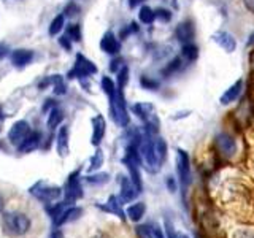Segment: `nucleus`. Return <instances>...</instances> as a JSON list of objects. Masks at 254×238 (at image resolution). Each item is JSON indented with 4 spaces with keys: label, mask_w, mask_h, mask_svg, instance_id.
<instances>
[{
    "label": "nucleus",
    "mask_w": 254,
    "mask_h": 238,
    "mask_svg": "<svg viewBox=\"0 0 254 238\" xmlns=\"http://www.w3.org/2000/svg\"><path fill=\"white\" fill-rule=\"evenodd\" d=\"M94 132H92V145L97 146L102 141L103 135H105V119L102 116H95L94 118Z\"/></svg>",
    "instance_id": "obj_17"
},
{
    "label": "nucleus",
    "mask_w": 254,
    "mask_h": 238,
    "mask_svg": "<svg viewBox=\"0 0 254 238\" xmlns=\"http://www.w3.org/2000/svg\"><path fill=\"white\" fill-rule=\"evenodd\" d=\"M181 65H183V63H181V59H173L170 63H169V65H167L164 70H162V75H165V76H170V75H173V73H177V71L181 68Z\"/></svg>",
    "instance_id": "obj_27"
},
{
    "label": "nucleus",
    "mask_w": 254,
    "mask_h": 238,
    "mask_svg": "<svg viewBox=\"0 0 254 238\" xmlns=\"http://www.w3.org/2000/svg\"><path fill=\"white\" fill-rule=\"evenodd\" d=\"M103 162V154H102V151L97 149V153H95L91 159V167H89V170H97L99 167L102 165Z\"/></svg>",
    "instance_id": "obj_33"
},
{
    "label": "nucleus",
    "mask_w": 254,
    "mask_h": 238,
    "mask_svg": "<svg viewBox=\"0 0 254 238\" xmlns=\"http://www.w3.org/2000/svg\"><path fill=\"white\" fill-rule=\"evenodd\" d=\"M118 75H119V78H118V83H119V89H123L124 87V84L127 83V78H129V70H127V67L124 65L121 70L118 71Z\"/></svg>",
    "instance_id": "obj_34"
},
{
    "label": "nucleus",
    "mask_w": 254,
    "mask_h": 238,
    "mask_svg": "<svg viewBox=\"0 0 254 238\" xmlns=\"http://www.w3.org/2000/svg\"><path fill=\"white\" fill-rule=\"evenodd\" d=\"M177 170H178V177H180L183 192H185L188 184H189V181H190V167H189V157L183 149H180L178 154H177Z\"/></svg>",
    "instance_id": "obj_5"
},
{
    "label": "nucleus",
    "mask_w": 254,
    "mask_h": 238,
    "mask_svg": "<svg viewBox=\"0 0 254 238\" xmlns=\"http://www.w3.org/2000/svg\"><path fill=\"white\" fill-rule=\"evenodd\" d=\"M137 187H135V184L132 182V179H127L126 177L121 178V197L124 202H130L135 198V195H137Z\"/></svg>",
    "instance_id": "obj_14"
},
{
    "label": "nucleus",
    "mask_w": 254,
    "mask_h": 238,
    "mask_svg": "<svg viewBox=\"0 0 254 238\" xmlns=\"http://www.w3.org/2000/svg\"><path fill=\"white\" fill-rule=\"evenodd\" d=\"M40 140H42V135H40V132H30L27 135V138L22 141V145L19 146V151H22V153H29V151L35 149L38 146Z\"/></svg>",
    "instance_id": "obj_19"
},
{
    "label": "nucleus",
    "mask_w": 254,
    "mask_h": 238,
    "mask_svg": "<svg viewBox=\"0 0 254 238\" xmlns=\"http://www.w3.org/2000/svg\"><path fill=\"white\" fill-rule=\"evenodd\" d=\"M102 89L105 91V94L108 95V97H111L115 92H116V87H115V83L111 81V79L108 76H105L102 79Z\"/></svg>",
    "instance_id": "obj_30"
},
{
    "label": "nucleus",
    "mask_w": 254,
    "mask_h": 238,
    "mask_svg": "<svg viewBox=\"0 0 254 238\" xmlns=\"http://www.w3.org/2000/svg\"><path fill=\"white\" fill-rule=\"evenodd\" d=\"M51 78V86H54V92L58 95H62L67 92V84H65V79H64L62 76H50Z\"/></svg>",
    "instance_id": "obj_22"
},
{
    "label": "nucleus",
    "mask_w": 254,
    "mask_h": 238,
    "mask_svg": "<svg viewBox=\"0 0 254 238\" xmlns=\"http://www.w3.org/2000/svg\"><path fill=\"white\" fill-rule=\"evenodd\" d=\"M58 153L65 157L68 154V127L62 125L58 133Z\"/></svg>",
    "instance_id": "obj_18"
},
{
    "label": "nucleus",
    "mask_w": 254,
    "mask_h": 238,
    "mask_svg": "<svg viewBox=\"0 0 254 238\" xmlns=\"http://www.w3.org/2000/svg\"><path fill=\"white\" fill-rule=\"evenodd\" d=\"M67 38L73 40V42H79L81 40V29H79L78 24H70L67 29Z\"/></svg>",
    "instance_id": "obj_28"
},
{
    "label": "nucleus",
    "mask_w": 254,
    "mask_h": 238,
    "mask_svg": "<svg viewBox=\"0 0 254 238\" xmlns=\"http://www.w3.org/2000/svg\"><path fill=\"white\" fill-rule=\"evenodd\" d=\"M64 19H65V16L64 14H59V16H56L54 21L51 22V26H50V35H58L61 29L64 27Z\"/></svg>",
    "instance_id": "obj_26"
},
{
    "label": "nucleus",
    "mask_w": 254,
    "mask_h": 238,
    "mask_svg": "<svg viewBox=\"0 0 254 238\" xmlns=\"http://www.w3.org/2000/svg\"><path fill=\"white\" fill-rule=\"evenodd\" d=\"M2 227L10 235H24L30 227V221L24 213H6L2 216Z\"/></svg>",
    "instance_id": "obj_1"
},
{
    "label": "nucleus",
    "mask_w": 254,
    "mask_h": 238,
    "mask_svg": "<svg viewBox=\"0 0 254 238\" xmlns=\"http://www.w3.org/2000/svg\"><path fill=\"white\" fill-rule=\"evenodd\" d=\"M137 30H138V26H137V24H135V22L129 24V26L124 27V29L121 30V40H126L130 34H133V32H137Z\"/></svg>",
    "instance_id": "obj_35"
},
{
    "label": "nucleus",
    "mask_w": 254,
    "mask_h": 238,
    "mask_svg": "<svg viewBox=\"0 0 254 238\" xmlns=\"http://www.w3.org/2000/svg\"><path fill=\"white\" fill-rule=\"evenodd\" d=\"M154 16L157 19H161V21H170L172 13L169 10H164V8H159V10L154 11Z\"/></svg>",
    "instance_id": "obj_36"
},
{
    "label": "nucleus",
    "mask_w": 254,
    "mask_h": 238,
    "mask_svg": "<svg viewBox=\"0 0 254 238\" xmlns=\"http://www.w3.org/2000/svg\"><path fill=\"white\" fill-rule=\"evenodd\" d=\"M133 113L137 115L146 125V132L153 135L159 130V119L156 115V108L151 103H135L132 107Z\"/></svg>",
    "instance_id": "obj_2"
},
{
    "label": "nucleus",
    "mask_w": 254,
    "mask_h": 238,
    "mask_svg": "<svg viewBox=\"0 0 254 238\" xmlns=\"http://www.w3.org/2000/svg\"><path fill=\"white\" fill-rule=\"evenodd\" d=\"M154 19H156V16H154V10H153V8L143 6L141 10H140V21L145 22V24H151Z\"/></svg>",
    "instance_id": "obj_25"
},
{
    "label": "nucleus",
    "mask_w": 254,
    "mask_h": 238,
    "mask_svg": "<svg viewBox=\"0 0 254 238\" xmlns=\"http://www.w3.org/2000/svg\"><path fill=\"white\" fill-rule=\"evenodd\" d=\"M103 210L116 214V216H118V218H121V219L126 218V216H124V211H123V208H121V203H119V200H118V197H110V200H108V203H107L105 206H103Z\"/></svg>",
    "instance_id": "obj_20"
},
{
    "label": "nucleus",
    "mask_w": 254,
    "mask_h": 238,
    "mask_svg": "<svg viewBox=\"0 0 254 238\" xmlns=\"http://www.w3.org/2000/svg\"><path fill=\"white\" fill-rule=\"evenodd\" d=\"M8 51H10V48H8V45L0 43V59L6 58V56H8Z\"/></svg>",
    "instance_id": "obj_39"
},
{
    "label": "nucleus",
    "mask_w": 254,
    "mask_h": 238,
    "mask_svg": "<svg viewBox=\"0 0 254 238\" xmlns=\"http://www.w3.org/2000/svg\"><path fill=\"white\" fill-rule=\"evenodd\" d=\"M175 35L180 40L181 43H190L192 42V38L195 35V29H194V24L190 21H185L178 24V27L175 29Z\"/></svg>",
    "instance_id": "obj_10"
},
{
    "label": "nucleus",
    "mask_w": 254,
    "mask_h": 238,
    "mask_svg": "<svg viewBox=\"0 0 254 238\" xmlns=\"http://www.w3.org/2000/svg\"><path fill=\"white\" fill-rule=\"evenodd\" d=\"M135 230H137L138 238H156L154 229H151L149 226H138Z\"/></svg>",
    "instance_id": "obj_29"
},
{
    "label": "nucleus",
    "mask_w": 254,
    "mask_h": 238,
    "mask_svg": "<svg viewBox=\"0 0 254 238\" xmlns=\"http://www.w3.org/2000/svg\"><path fill=\"white\" fill-rule=\"evenodd\" d=\"M83 195V187L79 182V172H75L70 175V178L67 181V202H73L76 198Z\"/></svg>",
    "instance_id": "obj_9"
},
{
    "label": "nucleus",
    "mask_w": 254,
    "mask_h": 238,
    "mask_svg": "<svg viewBox=\"0 0 254 238\" xmlns=\"http://www.w3.org/2000/svg\"><path fill=\"white\" fill-rule=\"evenodd\" d=\"M242 87H243L242 79H238V81H235L232 86H230L229 89L224 94H222V97H221L222 105H227V103H230V102H234L235 99H238V95H240V92H242Z\"/></svg>",
    "instance_id": "obj_15"
},
{
    "label": "nucleus",
    "mask_w": 254,
    "mask_h": 238,
    "mask_svg": "<svg viewBox=\"0 0 254 238\" xmlns=\"http://www.w3.org/2000/svg\"><path fill=\"white\" fill-rule=\"evenodd\" d=\"M124 67V60L121 59V58H116V59H113L111 60V65H110V70L111 71H119Z\"/></svg>",
    "instance_id": "obj_37"
},
{
    "label": "nucleus",
    "mask_w": 254,
    "mask_h": 238,
    "mask_svg": "<svg viewBox=\"0 0 254 238\" xmlns=\"http://www.w3.org/2000/svg\"><path fill=\"white\" fill-rule=\"evenodd\" d=\"M79 6L75 3V2H71L65 6V10H64V16H68V18H75V16L79 14Z\"/></svg>",
    "instance_id": "obj_32"
},
{
    "label": "nucleus",
    "mask_w": 254,
    "mask_h": 238,
    "mask_svg": "<svg viewBox=\"0 0 254 238\" xmlns=\"http://www.w3.org/2000/svg\"><path fill=\"white\" fill-rule=\"evenodd\" d=\"M3 210V200H2V197H0V213H2Z\"/></svg>",
    "instance_id": "obj_44"
},
{
    "label": "nucleus",
    "mask_w": 254,
    "mask_h": 238,
    "mask_svg": "<svg viewBox=\"0 0 254 238\" xmlns=\"http://www.w3.org/2000/svg\"><path fill=\"white\" fill-rule=\"evenodd\" d=\"M140 83H141L143 87H145V89H149V91H156L159 87V81H156V79H151L148 76H141Z\"/></svg>",
    "instance_id": "obj_31"
},
{
    "label": "nucleus",
    "mask_w": 254,
    "mask_h": 238,
    "mask_svg": "<svg viewBox=\"0 0 254 238\" xmlns=\"http://www.w3.org/2000/svg\"><path fill=\"white\" fill-rule=\"evenodd\" d=\"M197 56H198V50H197L195 45L186 43L185 46H183V58H185L186 60H195Z\"/></svg>",
    "instance_id": "obj_24"
},
{
    "label": "nucleus",
    "mask_w": 254,
    "mask_h": 238,
    "mask_svg": "<svg viewBox=\"0 0 254 238\" xmlns=\"http://www.w3.org/2000/svg\"><path fill=\"white\" fill-rule=\"evenodd\" d=\"M59 43H61V46L64 48V50H71V40L70 38H67V37H61L59 38Z\"/></svg>",
    "instance_id": "obj_38"
},
{
    "label": "nucleus",
    "mask_w": 254,
    "mask_h": 238,
    "mask_svg": "<svg viewBox=\"0 0 254 238\" xmlns=\"http://www.w3.org/2000/svg\"><path fill=\"white\" fill-rule=\"evenodd\" d=\"M95 71H97V67H95L89 59H86L83 54H78L73 70L68 71V78H84V76L94 75Z\"/></svg>",
    "instance_id": "obj_4"
},
{
    "label": "nucleus",
    "mask_w": 254,
    "mask_h": 238,
    "mask_svg": "<svg viewBox=\"0 0 254 238\" xmlns=\"http://www.w3.org/2000/svg\"><path fill=\"white\" fill-rule=\"evenodd\" d=\"M32 194H34L38 200H42L45 203H50V202H54L58 200L61 197V189L59 187H54V186H45L43 182H38L35 187H32L30 190Z\"/></svg>",
    "instance_id": "obj_6"
},
{
    "label": "nucleus",
    "mask_w": 254,
    "mask_h": 238,
    "mask_svg": "<svg viewBox=\"0 0 254 238\" xmlns=\"http://www.w3.org/2000/svg\"><path fill=\"white\" fill-rule=\"evenodd\" d=\"M62 111L54 107L51 111H50V116H48V125H50V129H56V127L59 125V122L62 121Z\"/></svg>",
    "instance_id": "obj_23"
},
{
    "label": "nucleus",
    "mask_w": 254,
    "mask_h": 238,
    "mask_svg": "<svg viewBox=\"0 0 254 238\" xmlns=\"http://www.w3.org/2000/svg\"><path fill=\"white\" fill-rule=\"evenodd\" d=\"M5 118V113H3V110H2V107H0V119H3Z\"/></svg>",
    "instance_id": "obj_45"
},
{
    "label": "nucleus",
    "mask_w": 254,
    "mask_h": 238,
    "mask_svg": "<svg viewBox=\"0 0 254 238\" xmlns=\"http://www.w3.org/2000/svg\"><path fill=\"white\" fill-rule=\"evenodd\" d=\"M51 238H62V234L61 232H54Z\"/></svg>",
    "instance_id": "obj_43"
},
{
    "label": "nucleus",
    "mask_w": 254,
    "mask_h": 238,
    "mask_svg": "<svg viewBox=\"0 0 254 238\" xmlns=\"http://www.w3.org/2000/svg\"><path fill=\"white\" fill-rule=\"evenodd\" d=\"M251 70H253V75H254V51L251 53Z\"/></svg>",
    "instance_id": "obj_42"
},
{
    "label": "nucleus",
    "mask_w": 254,
    "mask_h": 238,
    "mask_svg": "<svg viewBox=\"0 0 254 238\" xmlns=\"http://www.w3.org/2000/svg\"><path fill=\"white\" fill-rule=\"evenodd\" d=\"M100 48H102V51H105L108 54H118L119 50H121V45H119L118 38L111 34V32H108V34L103 35L100 42Z\"/></svg>",
    "instance_id": "obj_12"
},
{
    "label": "nucleus",
    "mask_w": 254,
    "mask_h": 238,
    "mask_svg": "<svg viewBox=\"0 0 254 238\" xmlns=\"http://www.w3.org/2000/svg\"><path fill=\"white\" fill-rule=\"evenodd\" d=\"M145 205L143 203H135V205H130L129 208H127V216H129L132 221H140L143 216H145Z\"/></svg>",
    "instance_id": "obj_21"
},
{
    "label": "nucleus",
    "mask_w": 254,
    "mask_h": 238,
    "mask_svg": "<svg viewBox=\"0 0 254 238\" xmlns=\"http://www.w3.org/2000/svg\"><path fill=\"white\" fill-rule=\"evenodd\" d=\"M213 40H214V43H218L222 50L227 51V53L235 51V48H237L235 38L230 35L229 32H216V34L213 35Z\"/></svg>",
    "instance_id": "obj_11"
},
{
    "label": "nucleus",
    "mask_w": 254,
    "mask_h": 238,
    "mask_svg": "<svg viewBox=\"0 0 254 238\" xmlns=\"http://www.w3.org/2000/svg\"><path fill=\"white\" fill-rule=\"evenodd\" d=\"M141 2H145V0H129L130 6H137V5H140Z\"/></svg>",
    "instance_id": "obj_41"
},
{
    "label": "nucleus",
    "mask_w": 254,
    "mask_h": 238,
    "mask_svg": "<svg viewBox=\"0 0 254 238\" xmlns=\"http://www.w3.org/2000/svg\"><path fill=\"white\" fill-rule=\"evenodd\" d=\"M214 143H216V148L219 153L227 159L232 157L237 153V141L227 133H219L216 140H214Z\"/></svg>",
    "instance_id": "obj_8"
},
{
    "label": "nucleus",
    "mask_w": 254,
    "mask_h": 238,
    "mask_svg": "<svg viewBox=\"0 0 254 238\" xmlns=\"http://www.w3.org/2000/svg\"><path fill=\"white\" fill-rule=\"evenodd\" d=\"M243 2H245V6L248 8L251 13H254V0H243Z\"/></svg>",
    "instance_id": "obj_40"
},
{
    "label": "nucleus",
    "mask_w": 254,
    "mask_h": 238,
    "mask_svg": "<svg viewBox=\"0 0 254 238\" xmlns=\"http://www.w3.org/2000/svg\"><path fill=\"white\" fill-rule=\"evenodd\" d=\"M110 100H111V115H113V119L119 125L126 127L127 124H129V115H127L123 89H119L118 87L116 92L110 97Z\"/></svg>",
    "instance_id": "obj_3"
},
{
    "label": "nucleus",
    "mask_w": 254,
    "mask_h": 238,
    "mask_svg": "<svg viewBox=\"0 0 254 238\" xmlns=\"http://www.w3.org/2000/svg\"><path fill=\"white\" fill-rule=\"evenodd\" d=\"M153 154H154V161L156 164L161 167L162 162L165 161V156H167V145L162 138H154L153 140Z\"/></svg>",
    "instance_id": "obj_16"
},
{
    "label": "nucleus",
    "mask_w": 254,
    "mask_h": 238,
    "mask_svg": "<svg viewBox=\"0 0 254 238\" xmlns=\"http://www.w3.org/2000/svg\"><path fill=\"white\" fill-rule=\"evenodd\" d=\"M30 133V127L26 121H18L16 122L10 132H8V140H10L11 145L14 146H21L22 145V141L27 138V135Z\"/></svg>",
    "instance_id": "obj_7"
},
{
    "label": "nucleus",
    "mask_w": 254,
    "mask_h": 238,
    "mask_svg": "<svg viewBox=\"0 0 254 238\" xmlns=\"http://www.w3.org/2000/svg\"><path fill=\"white\" fill-rule=\"evenodd\" d=\"M34 59V53L30 50H16L11 54V62L14 67H26Z\"/></svg>",
    "instance_id": "obj_13"
}]
</instances>
